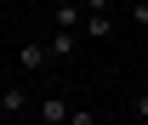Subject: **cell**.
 Wrapping results in <instances>:
<instances>
[{"label":"cell","instance_id":"1","mask_svg":"<svg viewBox=\"0 0 148 125\" xmlns=\"http://www.w3.org/2000/svg\"><path fill=\"white\" fill-rule=\"evenodd\" d=\"M46 63H51V51H46L40 40H23V46H17V68H23V74H34V68H46Z\"/></svg>","mask_w":148,"mask_h":125},{"label":"cell","instance_id":"2","mask_svg":"<svg viewBox=\"0 0 148 125\" xmlns=\"http://www.w3.org/2000/svg\"><path fill=\"white\" fill-rule=\"evenodd\" d=\"M51 23H57V29H69V34H80V29H86V12H80L74 0H57V12H51Z\"/></svg>","mask_w":148,"mask_h":125},{"label":"cell","instance_id":"3","mask_svg":"<svg viewBox=\"0 0 148 125\" xmlns=\"http://www.w3.org/2000/svg\"><path fill=\"white\" fill-rule=\"evenodd\" d=\"M34 114H40V125H69V102L63 97H40Z\"/></svg>","mask_w":148,"mask_h":125},{"label":"cell","instance_id":"4","mask_svg":"<svg viewBox=\"0 0 148 125\" xmlns=\"http://www.w3.org/2000/svg\"><path fill=\"white\" fill-rule=\"evenodd\" d=\"M80 34H97V40L114 34V17H108V12H86V29H80Z\"/></svg>","mask_w":148,"mask_h":125},{"label":"cell","instance_id":"5","mask_svg":"<svg viewBox=\"0 0 148 125\" xmlns=\"http://www.w3.org/2000/svg\"><path fill=\"white\" fill-rule=\"evenodd\" d=\"M0 108H6V114H29V91H23V85H6Z\"/></svg>","mask_w":148,"mask_h":125},{"label":"cell","instance_id":"6","mask_svg":"<svg viewBox=\"0 0 148 125\" xmlns=\"http://www.w3.org/2000/svg\"><path fill=\"white\" fill-rule=\"evenodd\" d=\"M46 51H51V57H74V34H69V29H57V34L46 40Z\"/></svg>","mask_w":148,"mask_h":125},{"label":"cell","instance_id":"7","mask_svg":"<svg viewBox=\"0 0 148 125\" xmlns=\"http://www.w3.org/2000/svg\"><path fill=\"white\" fill-rule=\"evenodd\" d=\"M69 125H97V120H91V108H69Z\"/></svg>","mask_w":148,"mask_h":125},{"label":"cell","instance_id":"8","mask_svg":"<svg viewBox=\"0 0 148 125\" xmlns=\"http://www.w3.org/2000/svg\"><path fill=\"white\" fill-rule=\"evenodd\" d=\"M137 120H148V85L137 91Z\"/></svg>","mask_w":148,"mask_h":125},{"label":"cell","instance_id":"9","mask_svg":"<svg viewBox=\"0 0 148 125\" xmlns=\"http://www.w3.org/2000/svg\"><path fill=\"white\" fill-rule=\"evenodd\" d=\"M86 12H108V0H86Z\"/></svg>","mask_w":148,"mask_h":125},{"label":"cell","instance_id":"10","mask_svg":"<svg viewBox=\"0 0 148 125\" xmlns=\"http://www.w3.org/2000/svg\"><path fill=\"white\" fill-rule=\"evenodd\" d=\"M6 85H12V80H0V97H6Z\"/></svg>","mask_w":148,"mask_h":125}]
</instances>
